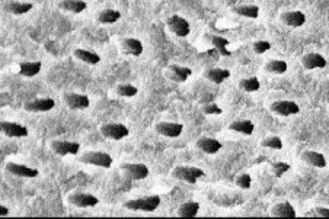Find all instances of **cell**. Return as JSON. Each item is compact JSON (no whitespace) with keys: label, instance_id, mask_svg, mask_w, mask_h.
Returning <instances> with one entry per match:
<instances>
[{"label":"cell","instance_id":"1","mask_svg":"<svg viewBox=\"0 0 329 219\" xmlns=\"http://www.w3.org/2000/svg\"><path fill=\"white\" fill-rule=\"evenodd\" d=\"M161 205V196L158 195H150L146 198H140V199H133V200H127L124 203L125 209L130 211H141V212H155Z\"/></svg>","mask_w":329,"mask_h":219},{"label":"cell","instance_id":"2","mask_svg":"<svg viewBox=\"0 0 329 219\" xmlns=\"http://www.w3.org/2000/svg\"><path fill=\"white\" fill-rule=\"evenodd\" d=\"M204 176H206V173L201 168L189 167V165H179V167H176L172 171V177L173 179L185 181V183H191V184H195L197 180L200 177H204Z\"/></svg>","mask_w":329,"mask_h":219},{"label":"cell","instance_id":"3","mask_svg":"<svg viewBox=\"0 0 329 219\" xmlns=\"http://www.w3.org/2000/svg\"><path fill=\"white\" fill-rule=\"evenodd\" d=\"M80 163L91 165H98L102 168H110L112 165V157L102 151H86L79 157Z\"/></svg>","mask_w":329,"mask_h":219},{"label":"cell","instance_id":"4","mask_svg":"<svg viewBox=\"0 0 329 219\" xmlns=\"http://www.w3.org/2000/svg\"><path fill=\"white\" fill-rule=\"evenodd\" d=\"M101 134L108 138V139H114V141H119L125 137H128L130 131L125 125L122 123H115V122H110V123H104L99 128Z\"/></svg>","mask_w":329,"mask_h":219},{"label":"cell","instance_id":"5","mask_svg":"<svg viewBox=\"0 0 329 219\" xmlns=\"http://www.w3.org/2000/svg\"><path fill=\"white\" fill-rule=\"evenodd\" d=\"M121 170L124 173V176L128 180H143L149 176V168L147 165L140 164V163H125L121 165Z\"/></svg>","mask_w":329,"mask_h":219},{"label":"cell","instance_id":"6","mask_svg":"<svg viewBox=\"0 0 329 219\" xmlns=\"http://www.w3.org/2000/svg\"><path fill=\"white\" fill-rule=\"evenodd\" d=\"M167 28L169 31H172L176 37H181V38H185L189 35L191 32V26L188 23L187 19H184L182 16L179 15H173L167 19Z\"/></svg>","mask_w":329,"mask_h":219},{"label":"cell","instance_id":"7","mask_svg":"<svg viewBox=\"0 0 329 219\" xmlns=\"http://www.w3.org/2000/svg\"><path fill=\"white\" fill-rule=\"evenodd\" d=\"M67 202L76 208H94L99 203V199L91 193H71L67 198Z\"/></svg>","mask_w":329,"mask_h":219},{"label":"cell","instance_id":"8","mask_svg":"<svg viewBox=\"0 0 329 219\" xmlns=\"http://www.w3.org/2000/svg\"><path fill=\"white\" fill-rule=\"evenodd\" d=\"M0 131L3 135L7 138H24L28 135V128L18 123V122H9V120H1L0 122Z\"/></svg>","mask_w":329,"mask_h":219},{"label":"cell","instance_id":"9","mask_svg":"<svg viewBox=\"0 0 329 219\" xmlns=\"http://www.w3.org/2000/svg\"><path fill=\"white\" fill-rule=\"evenodd\" d=\"M270 110L278 116H291V115H297L300 112V108L293 100H277L271 103Z\"/></svg>","mask_w":329,"mask_h":219},{"label":"cell","instance_id":"10","mask_svg":"<svg viewBox=\"0 0 329 219\" xmlns=\"http://www.w3.org/2000/svg\"><path fill=\"white\" fill-rule=\"evenodd\" d=\"M155 129L162 137L178 138L182 134V131H184V125L182 123H176V122H159V123H156Z\"/></svg>","mask_w":329,"mask_h":219},{"label":"cell","instance_id":"11","mask_svg":"<svg viewBox=\"0 0 329 219\" xmlns=\"http://www.w3.org/2000/svg\"><path fill=\"white\" fill-rule=\"evenodd\" d=\"M66 105L70 108V109L74 110H82L89 108V98L86 95H80V93H74V92H70V93H64L63 96Z\"/></svg>","mask_w":329,"mask_h":219},{"label":"cell","instance_id":"12","mask_svg":"<svg viewBox=\"0 0 329 219\" xmlns=\"http://www.w3.org/2000/svg\"><path fill=\"white\" fill-rule=\"evenodd\" d=\"M51 150L58 156H76L80 150V145L77 142H70V141H63V139H55L51 142Z\"/></svg>","mask_w":329,"mask_h":219},{"label":"cell","instance_id":"13","mask_svg":"<svg viewBox=\"0 0 329 219\" xmlns=\"http://www.w3.org/2000/svg\"><path fill=\"white\" fill-rule=\"evenodd\" d=\"M280 20L287 25V26H291V28H300L305 25L306 22V16L303 12L300 10H290V12H284L280 15Z\"/></svg>","mask_w":329,"mask_h":219},{"label":"cell","instance_id":"14","mask_svg":"<svg viewBox=\"0 0 329 219\" xmlns=\"http://www.w3.org/2000/svg\"><path fill=\"white\" fill-rule=\"evenodd\" d=\"M55 106V102L50 98H41V99H32L24 105V109L26 112L38 113V112H47Z\"/></svg>","mask_w":329,"mask_h":219},{"label":"cell","instance_id":"15","mask_svg":"<svg viewBox=\"0 0 329 219\" xmlns=\"http://www.w3.org/2000/svg\"><path fill=\"white\" fill-rule=\"evenodd\" d=\"M167 77L173 81H178V83H184L188 80V77H191L192 74V70L188 68V67H182V65H178V64H172L167 67V71H166Z\"/></svg>","mask_w":329,"mask_h":219},{"label":"cell","instance_id":"16","mask_svg":"<svg viewBox=\"0 0 329 219\" xmlns=\"http://www.w3.org/2000/svg\"><path fill=\"white\" fill-rule=\"evenodd\" d=\"M302 64L306 70L325 68L327 67V58L319 53H309V54L303 55Z\"/></svg>","mask_w":329,"mask_h":219},{"label":"cell","instance_id":"17","mask_svg":"<svg viewBox=\"0 0 329 219\" xmlns=\"http://www.w3.org/2000/svg\"><path fill=\"white\" fill-rule=\"evenodd\" d=\"M195 147L200 151L206 153V154H216V153H219L220 150H221V142L217 141V139H214V138L203 137V138L197 139Z\"/></svg>","mask_w":329,"mask_h":219},{"label":"cell","instance_id":"18","mask_svg":"<svg viewBox=\"0 0 329 219\" xmlns=\"http://www.w3.org/2000/svg\"><path fill=\"white\" fill-rule=\"evenodd\" d=\"M6 170L13 174V176H18V177H28V179H32V177H37L38 176V170L32 168V167H28V165L24 164H16V163H7L6 164Z\"/></svg>","mask_w":329,"mask_h":219},{"label":"cell","instance_id":"19","mask_svg":"<svg viewBox=\"0 0 329 219\" xmlns=\"http://www.w3.org/2000/svg\"><path fill=\"white\" fill-rule=\"evenodd\" d=\"M121 47H122V51L127 55L140 57L143 54V44H141V41H139L136 38H124L121 41Z\"/></svg>","mask_w":329,"mask_h":219},{"label":"cell","instance_id":"20","mask_svg":"<svg viewBox=\"0 0 329 219\" xmlns=\"http://www.w3.org/2000/svg\"><path fill=\"white\" fill-rule=\"evenodd\" d=\"M302 160L307 164L313 165V167H318V168H325L327 167V159L324 154L318 153V151H303L302 153Z\"/></svg>","mask_w":329,"mask_h":219},{"label":"cell","instance_id":"21","mask_svg":"<svg viewBox=\"0 0 329 219\" xmlns=\"http://www.w3.org/2000/svg\"><path fill=\"white\" fill-rule=\"evenodd\" d=\"M271 215L277 218H296V209L290 202H281L271 208Z\"/></svg>","mask_w":329,"mask_h":219},{"label":"cell","instance_id":"22","mask_svg":"<svg viewBox=\"0 0 329 219\" xmlns=\"http://www.w3.org/2000/svg\"><path fill=\"white\" fill-rule=\"evenodd\" d=\"M204 77L214 84H221L224 80H227L230 77V71L226 68H209V70H206Z\"/></svg>","mask_w":329,"mask_h":219},{"label":"cell","instance_id":"23","mask_svg":"<svg viewBox=\"0 0 329 219\" xmlns=\"http://www.w3.org/2000/svg\"><path fill=\"white\" fill-rule=\"evenodd\" d=\"M57 6L61 10L71 12V13H82L88 7L86 1H83V0H61V1H58Z\"/></svg>","mask_w":329,"mask_h":219},{"label":"cell","instance_id":"24","mask_svg":"<svg viewBox=\"0 0 329 219\" xmlns=\"http://www.w3.org/2000/svg\"><path fill=\"white\" fill-rule=\"evenodd\" d=\"M229 129L230 131H235V132H239V134H243V135H252L254 131H255V125L252 120H248V119H243V120H235L229 125Z\"/></svg>","mask_w":329,"mask_h":219},{"label":"cell","instance_id":"25","mask_svg":"<svg viewBox=\"0 0 329 219\" xmlns=\"http://www.w3.org/2000/svg\"><path fill=\"white\" fill-rule=\"evenodd\" d=\"M41 71L40 61H25L19 64V74L24 77H34Z\"/></svg>","mask_w":329,"mask_h":219},{"label":"cell","instance_id":"26","mask_svg":"<svg viewBox=\"0 0 329 219\" xmlns=\"http://www.w3.org/2000/svg\"><path fill=\"white\" fill-rule=\"evenodd\" d=\"M4 10L9 12V13H13V15H24V13H28L34 6L32 3H24V1H9V3H4Z\"/></svg>","mask_w":329,"mask_h":219},{"label":"cell","instance_id":"27","mask_svg":"<svg viewBox=\"0 0 329 219\" xmlns=\"http://www.w3.org/2000/svg\"><path fill=\"white\" fill-rule=\"evenodd\" d=\"M233 12L237 13L239 16H245L249 19H257L259 16V7L257 4H242L233 7Z\"/></svg>","mask_w":329,"mask_h":219},{"label":"cell","instance_id":"28","mask_svg":"<svg viewBox=\"0 0 329 219\" xmlns=\"http://www.w3.org/2000/svg\"><path fill=\"white\" fill-rule=\"evenodd\" d=\"M198 211H200V203L191 200V202H185L179 206L178 215L182 218H194V217H197Z\"/></svg>","mask_w":329,"mask_h":219},{"label":"cell","instance_id":"29","mask_svg":"<svg viewBox=\"0 0 329 219\" xmlns=\"http://www.w3.org/2000/svg\"><path fill=\"white\" fill-rule=\"evenodd\" d=\"M96 19H98L99 23H104V25L115 23L118 19H121V13L115 9H105L96 16Z\"/></svg>","mask_w":329,"mask_h":219},{"label":"cell","instance_id":"30","mask_svg":"<svg viewBox=\"0 0 329 219\" xmlns=\"http://www.w3.org/2000/svg\"><path fill=\"white\" fill-rule=\"evenodd\" d=\"M74 57L77 60H80L86 64H92V65H95L101 61V57L98 54H95L92 51H88V50H80V48L74 50Z\"/></svg>","mask_w":329,"mask_h":219},{"label":"cell","instance_id":"31","mask_svg":"<svg viewBox=\"0 0 329 219\" xmlns=\"http://www.w3.org/2000/svg\"><path fill=\"white\" fill-rule=\"evenodd\" d=\"M259 87H261V83L257 77H248V79H242L239 81V89H242L243 92H248V93L258 92Z\"/></svg>","mask_w":329,"mask_h":219},{"label":"cell","instance_id":"32","mask_svg":"<svg viewBox=\"0 0 329 219\" xmlns=\"http://www.w3.org/2000/svg\"><path fill=\"white\" fill-rule=\"evenodd\" d=\"M287 68H288V65L282 60H271L265 64V71H268L271 74H282L287 71Z\"/></svg>","mask_w":329,"mask_h":219},{"label":"cell","instance_id":"33","mask_svg":"<svg viewBox=\"0 0 329 219\" xmlns=\"http://www.w3.org/2000/svg\"><path fill=\"white\" fill-rule=\"evenodd\" d=\"M212 42L214 45V48L220 53V55L223 57H230L232 53L227 50V45H229V41L226 38H221V37H212Z\"/></svg>","mask_w":329,"mask_h":219},{"label":"cell","instance_id":"34","mask_svg":"<svg viewBox=\"0 0 329 219\" xmlns=\"http://www.w3.org/2000/svg\"><path fill=\"white\" fill-rule=\"evenodd\" d=\"M117 95L121 96V98H133L139 93V89L133 84H119L117 89H115Z\"/></svg>","mask_w":329,"mask_h":219},{"label":"cell","instance_id":"35","mask_svg":"<svg viewBox=\"0 0 329 219\" xmlns=\"http://www.w3.org/2000/svg\"><path fill=\"white\" fill-rule=\"evenodd\" d=\"M261 145L262 147H265V148H271V150H281L282 148V141H281V138L280 137H268V138H265L262 142H261Z\"/></svg>","mask_w":329,"mask_h":219},{"label":"cell","instance_id":"36","mask_svg":"<svg viewBox=\"0 0 329 219\" xmlns=\"http://www.w3.org/2000/svg\"><path fill=\"white\" fill-rule=\"evenodd\" d=\"M290 168H291V165L288 163H284V161H275L271 164V170H273L275 177H282Z\"/></svg>","mask_w":329,"mask_h":219},{"label":"cell","instance_id":"37","mask_svg":"<svg viewBox=\"0 0 329 219\" xmlns=\"http://www.w3.org/2000/svg\"><path fill=\"white\" fill-rule=\"evenodd\" d=\"M236 184H237L240 189L246 190V189H249V187L252 186V179H251V176H249L248 173L239 174V176L236 177Z\"/></svg>","mask_w":329,"mask_h":219},{"label":"cell","instance_id":"38","mask_svg":"<svg viewBox=\"0 0 329 219\" xmlns=\"http://www.w3.org/2000/svg\"><path fill=\"white\" fill-rule=\"evenodd\" d=\"M252 48L257 54H264L271 48V44L268 41H257V42H254Z\"/></svg>","mask_w":329,"mask_h":219},{"label":"cell","instance_id":"39","mask_svg":"<svg viewBox=\"0 0 329 219\" xmlns=\"http://www.w3.org/2000/svg\"><path fill=\"white\" fill-rule=\"evenodd\" d=\"M310 215H315V217H324V218H329V209L328 208H315L312 211H309L306 214V217H310Z\"/></svg>","mask_w":329,"mask_h":219},{"label":"cell","instance_id":"40","mask_svg":"<svg viewBox=\"0 0 329 219\" xmlns=\"http://www.w3.org/2000/svg\"><path fill=\"white\" fill-rule=\"evenodd\" d=\"M203 110H204L206 115H221V113H223L221 108L217 106L216 103H209V105H206V106L203 108Z\"/></svg>","mask_w":329,"mask_h":219},{"label":"cell","instance_id":"41","mask_svg":"<svg viewBox=\"0 0 329 219\" xmlns=\"http://www.w3.org/2000/svg\"><path fill=\"white\" fill-rule=\"evenodd\" d=\"M9 215V209L4 205H0V217H6Z\"/></svg>","mask_w":329,"mask_h":219}]
</instances>
